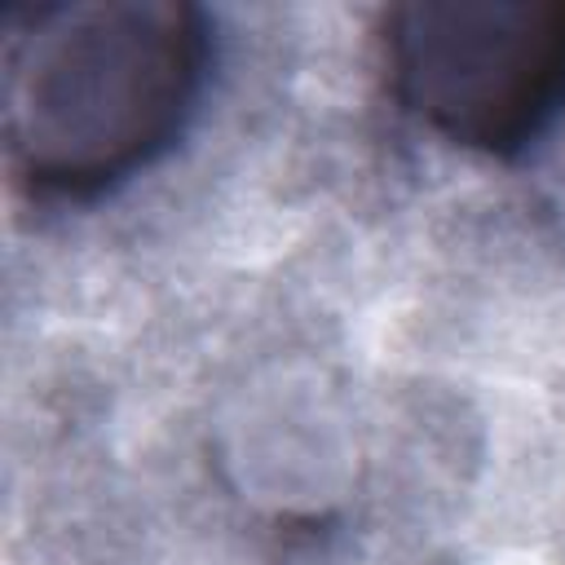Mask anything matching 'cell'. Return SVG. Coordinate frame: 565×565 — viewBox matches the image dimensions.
<instances>
[{
  "label": "cell",
  "mask_w": 565,
  "mask_h": 565,
  "mask_svg": "<svg viewBox=\"0 0 565 565\" xmlns=\"http://www.w3.org/2000/svg\"><path fill=\"white\" fill-rule=\"evenodd\" d=\"M212 62L185 0H57L4 22V154L35 199L84 203L150 168L194 119Z\"/></svg>",
  "instance_id": "1"
},
{
  "label": "cell",
  "mask_w": 565,
  "mask_h": 565,
  "mask_svg": "<svg viewBox=\"0 0 565 565\" xmlns=\"http://www.w3.org/2000/svg\"><path fill=\"white\" fill-rule=\"evenodd\" d=\"M397 106L450 146L525 150L565 97L561 0H411L380 18Z\"/></svg>",
  "instance_id": "2"
}]
</instances>
